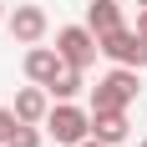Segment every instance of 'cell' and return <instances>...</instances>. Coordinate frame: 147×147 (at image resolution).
I'll list each match as a JSON object with an SVG mask.
<instances>
[{"instance_id":"12","label":"cell","mask_w":147,"mask_h":147,"mask_svg":"<svg viewBox=\"0 0 147 147\" xmlns=\"http://www.w3.org/2000/svg\"><path fill=\"white\" fill-rule=\"evenodd\" d=\"M10 127H15V112H5V107H0V147H5V137H10Z\"/></svg>"},{"instance_id":"11","label":"cell","mask_w":147,"mask_h":147,"mask_svg":"<svg viewBox=\"0 0 147 147\" xmlns=\"http://www.w3.org/2000/svg\"><path fill=\"white\" fill-rule=\"evenodd\" d=\"M5 147H41V132H36V122H15Z\"/></svg>"},{"instance_id":"6","label":"cell","mask_w":147,"mask_h":147,"mask_svg":"<svg viewBox=\"0 0 147 147\" xmlns=\"http://www.w3.org/2000/svg\"><path fill=\"white\" fill-rule=\"evenodd\" d=\"M5 26H10V36H15L20 46H36V41L46 36V10H41V5H15Z\"/></svg>"},{"instance_id":"7","label":"cell","mask_w":147,"mask_h":147,"mask_svg":"<svg viewBox=\"0 0 147 147\" xmlns=\"http://www.w3.org/2000/svg\"><path fill=\"white\" fill-rule=\"evenodd\" d=\"M15 122H36V127H41L46 122V112H51V102H46V86H36V81H30L26 91H15Z\"/></svg>"},{"instance_id":"13","label":"cell","mask_w":147,"mask_h":147,"mask_svg":"<svg viewBox=\"0 0 147 147\" xmlns=\"http://www.w3.org/2000/svg\"><path fill=\"white\" fill-rule=\"evenodd\" d=\"M137 36H147V5H142V15H137Z\"/></svg>"},{"instance_id":"15","label":"cell","mask_w":147,"mask_h":147,"mask_svg":"<svg viewBox=\"0 0 147 147\" xmlns=\"http://www.w3.org/2000/svg\"><path fill=\"white\" fill-rule=\"evenodd\" d=\"M0 20H5V5H0Z\"/></svg>"},{"instance_id":"1","label":"cell","mask_w":147,"mask_h":147,"mask_svg":"<svg viewBox=\"0 0 147 147\" xmlns=\"http://www.w3.org/2000/svg\"><path fill=\"white\" fill-rule=\"evenodd\" d=\"M142 81H137V66H117V71H107L96 86H91V112H127Z\"/></svg>"},{"instance_id":"17","label":"cell","mask_w":147,"mask_h":147,"mask_svg":"<svg viewBox=\"0 0 147 147\" xmlns=\"http://www.w3.org/2000/svg\"><path fill=\"white\" fill-rule=\"evenodd\" d=\"M142 147H147V142H142Z\"/></svg>"},{"instance_id":"14","label":"cell","mask_w":147,"mask_h":147,"mask_svg":"<svg viewBox=\"0 0 147 147\" xmlns=\"http://www.w3.org/2000/svg\"><path fill=\"white\" fill-rule=\"evenodd\" d=\"M76 147H107V142H96V137H86V142H76Z\"/></svg>"},{"instance_id":"4","label":"cell","mask_w":147,"mask_h":147,"mask_svg":"<svg viewBox=\"0 0 147 147\" xmlns=\"http://www.w3.org/2000/svg\"><path fill=\"white\" fill-rule=\"evenodd\" d=\"M56 51H61V61L66 66H76V71H86L91 61H96V30L91 26H61L56 30Z\"/></svg>"},{"instance_id":"10","label":"cell","mask_w":147,"mask_h":147,"mask_svg":"<svg viewBox=\"0 0 147 147\" xmlns=\"http://www.w3.org/2000/svg\"><path fill=\"white\" fill-rule=\"evenodd\" d=\"M81 86H86V81H81V71H76V66H66V71H61V76H56V81H51L46 91H51V96H61V102H71Z\"/></svg>"},{"instance_id":"3","label":"cell","mask_w":147,"mask_h":147,"mask_svg":"<svg viewBox=\"0 0 147 147\" xmlns=\"http://www.w3.org/2000/svg\"><path fill=\"white\" fill-rule=\"evenodd\" d=\"M96 46H102V56L117 61V66H137V71L147 66V36H137V30H127V26L96 36Z\"/></svg>"},{"instance_id":"16","label":"cell","mask_w":147,"mask_h":147,"mask_svg":"<svg viewBox=\"0 0 147 147\" xmlns=\"http://www.w3.org/2000/svg\"><path fill=\"white\" fill-rule=\"evenodd\" d=\"M137 5H147V0H137Z\"/></svg>"},{"instance_id":"9","label":"cell","mask_w":147,"mask_h":147,"mask_svg":"<svg viewBox=\"0 0 147 147\" xmlns=\"http://www.w3.org/2000/svg\"><path fill=\"white\" fill-rule=\"evenodd\" d=\"M86 26L96 30V36H107V30L127 26V20H122V5H117V0H91V5H86Z\"/></svg>"},{"instance_id":"5","label":"cell","mask_w":147,"mask_h":147,"mask_svg":"<svg viewBox=\"0 0 147 147\" xmlns=\"http://www.w3.org/2000/svg\"><path fill=\"white\" fill-rule=\"evenodd\" d=\"M20 66H26V76L36 81V86H51V81H56V76L66 71L61 51H56V46H41V41H36V46L26 51V61H20Z\"/></svg>"},{"instance_id":"8","label":"cell","mask_w":147,"mask_h":147,"mask_svg":"<svg viewBox=\"0 0 147 147\" xmlns=\"http://www.w3.org/2000/svg\"><path fill=\"white\" fill-rule=\"evenodd\" d=\"M91 137L107 147L127 142V112H91Z\"/></svg>"},{"instance_id":"2","label":"cell","mask_w":147,"mask_h":147,"mask_svg":"<svg viewBox=\"0 0 147 147\" xmlns=\"http://www.w3.org/2000/svg\"><path fill=\"white\" fill-rule=\"evenodd\" d=\"M46 132L56 137L61 147H76V142H86V137H91V112H81V107H71V102H61V107H51V112H46Z\"/></svg>"}]
</instances>
